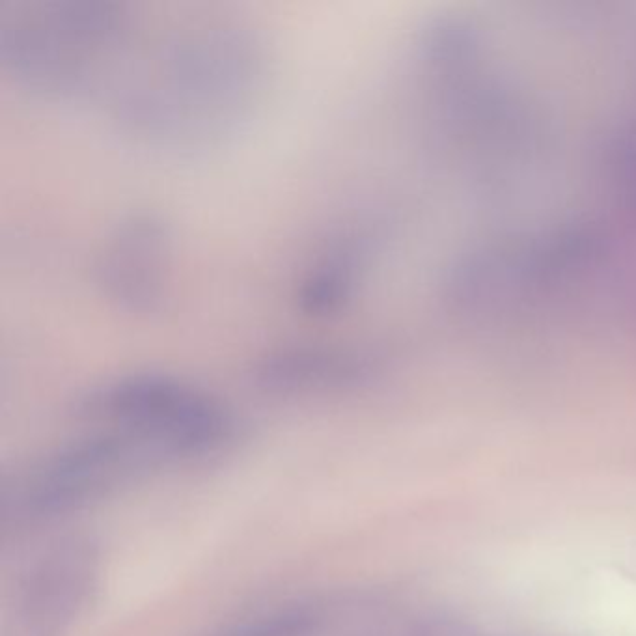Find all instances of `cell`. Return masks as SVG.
Returning <instances> with one entry per match:
<instances>
[{"instance_id": "6da1fadb", "label": "cell", "mask_w": 636, "mask_h": 636, "mask_svg": "<svg viewBox=\"0 0 636 636\" xmlns=\"http://www.w3.org/2000/svg\"><path fill=\"white\" fill-rule=\"evenodd\" d=\"M139 45L103 107L150 150L193 157L221 148L247 129L269 88V47L243 21L200 19Z\"/></svg>"}, {"instance_id": "7a4b0ae2", "label": "cell", "mask_w": 636, "mask_h": 636, "mask_svg": "<svg viewBox=\"0 0 636 636\" xmlns=\"http://www.w3.org/2000/svg\"><path fill=\"white\" fill-rule=\"evenodd\" d=\"M137 40L131 15L116 2H0V68L47 103L103 105Z\"/></svg>"}, {"instance_id": "3957f363", "label": "cell", "mask_w": 636, "mask_h": 636, "mask_svg": "<svg viewBox=\"0 0 636 636\" xmlns=\"http://www.w3.org/2000/svg\"><path fill=\"white\" fill-rule=\"evenodd\" d=\"M81 413L139 437L166 456L208 454L236 435L234 413L217 396L180 377L133 372L88 390Z\"/></svg>"}, {"instance_id": "277c9868", "label": "cell", "mask_w": 636, "mask_h": 636, "mask_svg": "<svg viewBox=\"0 0 636 636\" xmlns=\"http://www.w3.org/2000/svg\"><path fill=\"white\" fill-rule=\"evenodd\" d=\"M163 456L159 448L118 429L88 437L45 459L30 474L23 504L45 517L77 510Z\"/></svg>"}, {"instance_id": "5b68a950", "label": "cell", "mask_w": 636, "mask_h": 636, "mask_svg": "<svg viewBox=\"0 0 636 636\" xmlns=\"http://www.w3.org/2000/svg\"><path fill=\"white\" fill-rule=\"evenodd\" d=\"M172 254V228L159 213H129L112 226L99 247L97 286L124 312L157 314L170 295Z\"/></svg>"}, {"instance_id": "8992f818", "label": "cell", "mask_w": 636, "mask_h": 636, "mask_svg": "<svg viewBox=\"0 0 636 636\" xmlns=\"http://www.w3.org/2000/svg\"><path fill=\"white\" fill-rule=\"evenodd\" d=\"M383 368L377 349L346 342H293L273 347L254 364L258 387L278 396H312L364 387Z\"/></svg>"}, {"instance_id": "52a82bcc", "label": "cell", "mask_w": 636, "mask_h": 636, "mask_svg": "<svg viewBox=\"0 0 636 636\" xmlns=\"http://www.w3.org/2000/svg\"><path fill=\"white\" fill-rule=\"evenodd\" d=\"M383 241V228L372 221L347 224L329 237L297 284V305L306 316L325 318L346 308L370 277Z\"/></svg>"}, {"instance_id": "ba28073f", "label": "cell", "mask_w": 636, "mask_h": 636, "mask_svg": "<svg viewBox=\"0 0 636 636\" xmlns=\"http://www.w3.org/2000/svg\"><path fill=\"white\" fill-rule=\"evenodd\" d=\"M94 571L96 558L88 543L71 541L43 558L23 588L15 620L17 635H62L83 607Z\"/></svg>"}, {"instance_id": "9c48e42d", "label": "cell", "mask_w": 636, "mask_h": 636, "mask_svg": "<svg viewBox=\"0 0 636 636\" xmlns=\"http://www.w3.org/2000/svg\"><path fill=\"white\" fill-rule=\"evenodd\" d=\"M319 622L318 612L310 607H288L241 623L226 636H312Z\"/></svg>"}]
</instances>
